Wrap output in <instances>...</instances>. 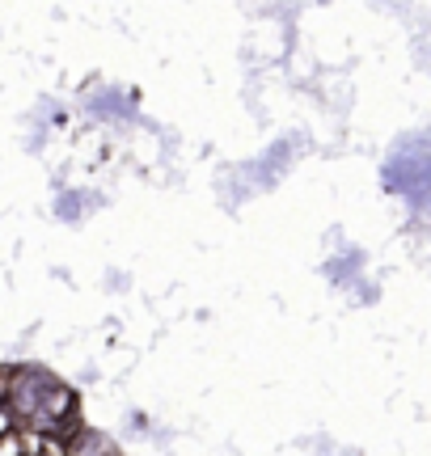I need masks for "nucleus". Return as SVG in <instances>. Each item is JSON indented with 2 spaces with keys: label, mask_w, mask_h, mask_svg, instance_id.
<instances>
[{
  "label": "nucleus",
  "mask_w": 431,
  "mask_h": 456,
  "mask_svg": "<svg viewBox=\"0 0 431 456\" xmlns=\"http://www.w3.org/2000/svg\"><path fill=\"white\" fill-rule=\"evenodd\" d=\"M89 456H94V452H89ZM98 456H115V452H110V448H102V452Z\"/></svg>",
  "instance_id": "1"
}]
</instances>
